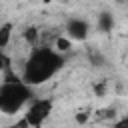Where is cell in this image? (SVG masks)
I'll return each mask as SVG.
<instances>
[{"label":"cell","instance_id":"cell-1","mask_svg":"<svg viewBox=\"0 0 128 128\" xmlns=\"http://www.w3.org/2000/svg\"><path fill=\"white\" fill-rule=\"evenodd\" d=\"M62 66V56L58 50H50V48H38L30 54V58L24 64V72H22V80L28 86H36L46 82L48 78H52Z\"/></svg>","mask_w":128,"mask_h":128},{"label":"cell","instance_id":"cell-2","mask_svg":"<svg viewBox=\"0 0 128 128\" xmlns=\"http://www.w3.org/2000/svg\"><path fill=\"white\" fill-rule=\"evenodd\" d=\"M30 86L20 80V82H2L0 86V108L4 114H16L22 110V106L30 100Z\"/></svg>","mask_w":128,"mask_h":128},{"label":"cell","instance_id":"cell-3","mask_svg":"<svg viewBox=\"0 0 128 128\" xmlns=\"http://www.w3.org/2000/svg\"><path fill=\"white\" fill-rule=\"evenodd\" d=\"M50 112H52V100H48V98H36V100H32L26 106L24 118H26V122L32 128H40L44 124V120L50 116Z\"/></svg>","mask_w":128,"mask_h":128},{"label":"cell","instance_id":"cell-4","mask_svg":"<svg viewBox=\"0 0 128 128\" xmlns=\"http://www.w3.org/2000/svg\"><path fill=\"white\" fill-rule=\"evenodd\" d=\"M64 30H66V36H68V38L80 42V40H86V38H88L90 26H88V22L82 20V18H70V20L66 22Z\"/></svg>","mask_w":128,"mask_h":128},{"label":"cell","instance_id":"cell-5","mask_svg":"<svg viewBox=\"0 0 128 128\" xmlns=\"http://www.w3.org/2000/svg\"><path fill=\"white\" fill-rule=\"evenodd\" d=\"M112 26H114V18H112V14H110V12H102V14L98 16V28H100L102 32H110Z\"/></svg>","mask_w":128,"mask_h":128},{"label":"cell","instance_id":"cell-6","mask_svg":"<svg viewBox=\"0 0 128 128\" xmlns=\"http://www.w3.org/2000/svg\"><path fill=\"white\" fill-rule=\"evenodd\" d=\"M10 38H12V24L4 22L0 26V48H6L8 42H10Z\"/></svg>","mask_w":128,"mask_h":128},{"label":"cell","instance_id":"cell-7","mask_svg":"<svg viewBox=\"0 0 128 128\" xmlns=\"http://www.w3.org/2000/svg\"><path fill=\"white\" fill-rule=\"evenodd\" d=\"M70 48H72V38H68V36H58V38H56L54 50H58L60 54H64V52H68Z\"/></svg>","mask_w":128,"mask_h":128},{"label":"cell","instance_id":"cell-8","mask_svg":"<svg viewBox=\"0 0 128 128\" xmlns=\"http://www.w3.org/2000/svg\"><path fill=\"white\" fill-rule=\"evenodd\" d=\"M24 40L28 42V44H36V40H38V30L36 28H26V32H24Z\"/></svg>","mask_w":128,"mask_h":128},{"label":"cell","instance_id":"cell-9","mask_svg":"<svg viewBox=\"0 0 128 128\" xmlns=\"http://www.w3.org/2000/svg\"><path fill=\"white\" fill-rule=\"evenodd\" d=\"M114 128H128V116H122L120 120L114 122Z\"/></svg>","mask_w":128,"mask_h":128},{"label":"cell","instance_id":"cell-10","mask_svg":"<svg viewBox=\"0 0 128 128\" xmlns=\"http://www.w3.org/2000/svg\"><path fill=\"white\" fill-rule=\"evenodd\" d=\"M6 128H32V126L26 122V118H22V120H18L16 124H12V126H6Z\"/></svg>","mask_w":128,"mask_h":128},{"label":"cell","instance_id":"cell-11","mask_svg":"<svg viewBox=\"0 0 128 128\" xmlns=\"http://www.w3.org/2000/svg\"><path fill=\"white\" fill-rule=\"evenodd\" d=\"M86 120H88V112H78V114H76V122H78V124H84Z\"/></svg>","mask_w":128,"mask_h":128},{"label":"cell","instance_id":"cell-12","mask_svg":"<svg viewBox=\"0 0 128 128\" xmlns=\"http://www.w3.org/2000/svg\"><path fill=\"white\" fill-rule=\"evenodd\" d=\"M40 2H44V4H50V2H54V0H40Z\"/></svg>","mask_w":128,"mask_h":128}]
</instances>
